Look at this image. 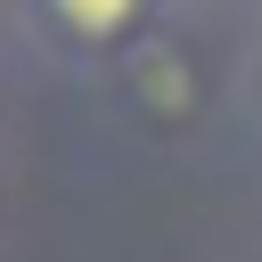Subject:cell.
Returning a JSON list of instances; mask_svg holds the SVG:
<instances>
[{"instance_id": "obj_1", "label": "cell", "mask_w": 262, "mask_h": 262, "mask_svg": "<svg viewBox=\"0 0 262 262\" xmlns=\"http://www.w3.org/2000/svg\"><path fill=\"white\" fill-rule=\"evenodd\" d=\"M41 8V25L66 41V49H82V57H123L147 25H156V0H33Z\"/></svg>"}]
</instances>
